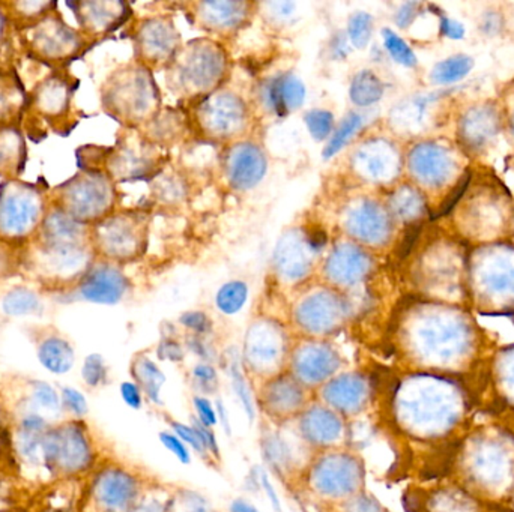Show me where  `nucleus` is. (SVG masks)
I'll use <instances>...</instances> for the list:
<instances>
[{
  "label": "nucleus",
  "mask_w": 514,
  "mask_h": 512,
  "mask_svg": "<svg viewBox=\"0 0 514 512\" xmlns=\"http://www.w3.org/2000/svg\"><path fill=\"white\" fill-rule=\"evenodd\" d=\"M359 127H361V118L358 114L352 113L350 116H348L340 127V130L336 132V136H334L332 140L329 141L328 148L325 149V158H331L334 154H337V152L346 145L348 140L358 131Z\"/></svg>",
  "instance_id": "19"
},
{
  "label": "nucleus",
  "mask_w": 514,
  "mask_h": 512,
  "mask_svg": "<svg viewBox=\"0 0 514 512\" xmlns=\"http://www.w3.org/2000/svg\"><path fill=\"white\" fill-rule=\"evenodd\" d=\"M296 368L307 380L319 382L336 370L337 362L336 357H334V355H331L328 350L313 348L304 353V356L298 361Z\"/></svg>",
  "instance_id": "10"
},
{
  "label": "nucleus",
  "mask_w": 514,
  "mask_h": 512,
  "mask_svg": "<svg viewBox=\"0 0 514 512\" xmlns=\"http://www.w3.org/2000/svg\"><path fill=\"white\" fill-rule=\"evenodd\" d=\"M230 512H257V509L243 500H234L230 505Z\"/></svg>",
  "instance_id": "38"
},
{
  "label": "nucleus",
  "mask_w": 514,
  "mask_h": 512,
  "mask_svg": "<svg viewBox=\"0 0 514 512\" xmlns=\"http://www.w3.org/2000/svg\"><path fill=\"white\" fill-rule=\"evenodd\" d=\"M230 179L237 188H251L265 173V158L260 150L243 146L234 152L230 161Z\"/></svg>",
  "instance_id": "5"
},
{
  "label": "nucleus",
  "mask_w": 514,
  "mask_h": 512,
  "mask_svg": "<svg viewBox=\"0 0 514 512\" xmlns=\"http://www.w3.org/2000/svg\"><path fill=\"white\" fill-rule=\"evenodd\" d=\"M194 407L197 410L198 419H200V422L205 427L209 428V427H214L216 424V421H219V418H216V410L212 407V404L209 403V400L202 398V397H196L194 398Z\"/></svg>",
  "instance_id": "28"
},
{
  "label": "nucleus",
  "mask_w": 514,
  "mask_h": 512,
  "mask_svg": "<svg viewBox=\"0 0 514 512\" xmlns=\"http://www.w3.org/2000/svg\"><path fill=\"white\" fill-rule=\"evenodd\" d=\"M247 299V285L243 283H229L216 294V305L224 314L238 312Z\"/></svg>",
  "instance_id": "16"
},
{
  "label": "nucleus",
  "mask_w": 514,
  "mask_h": 512,
  "mask_svg": "<svg viewBox=\"0 0 514 512\" xmlns=\"http://www.w3.org/2000/svg\"><path fill=\"white\" fill-rule=\"evenodd\" d=\"M63 404L68 407L69 412L74 413L77 416H85L87 413V403L85 395L78 392L74 388H63L62 391Z\"/></svg>",
  "instance_id": "25"
},
{
  "label": "nucleus",
  "mask_w": 514,
  "mask_h": 512,
  "mask_svg": "<svg viewBox=\"0 0 514 512\" xmlns=\"http://www.w3.org/2000/svg\"><path fill=\"white\" fill-rule=\"evenodd\" d=\"M33 388H35V391H33L35 398L40 401L41 406H44L45 409H58L59 407L58 394L49 383L35 382Z\"/></svg>",
  "instance_id": "27"
},
{
  "label": "nucleus",
  "mask_w": 514,
  "mask_h": 512,
  "mask_svg": "<svg viewBox=\"0 0 514 512\" xmlns=\"http://www.w3.org/2000/svg\"><path fill=\"white\" fill-rule=\"evenodd\" d=\"M262 485H264V490H265V493H266V496L269 497L271 503H273V506H274L275 512H282V505H280V499H278L277 493H275V490H274V487H273V484L269 482L268 476H266L265 473L262 475Z\"/></svg>",
  "instance_id": "36"
},
{
  "label": "nucleus",
  "mask_w": 514,
  "mask_h": 512,
  "mask_svg": "<svg viewBox=\"0 0 514 512\" xmlns=\"http://www.w3.org/2000/svg\"><path fill=\"white\" fill-rule=\"evenodd\" d=\"M2 308L8 316H27L40 308V298L32 290L14 289L5 296Z\"/></svg>",
  "instance_id": "13"
},
{
  "label": "nucleus",
  "mask_w": 514,
  "mask_h": 512,
  "mask_svg": "<svg viewBox=\"0 0 514 512\" xmlns=\"http://www.w3.org/2000/svg\"><path fill=\"white\" fill-rule=\"evenodd\" d=\"M474 68V59L468 55H456L440 60L431 71V82L440 86H448L463 80Z\"/></svg>",
  "instance_id": "11"
},
{
  "label": "nucleus",
  "mask_w": 514,
  "mask_h": 512,
  "mask_svg": "<svg viewBox=\"0 0 514 512\" xmlns=\"http://www.w3.org/2000/svg\"><path fill=\"white\" fill-rule=\"evenodd\" d=\"M40 215V200L27 190H12L0 199V231L22 236L31 231Z\"/></svg>",
  "instance_id": "1"
},
{
  "label": "nucleus",
  "mask_w": 514,
  "mask_h": 512,
  "mask_svg": "<svg viewBox=\"0 0 514 512\" xmlns=\"http://www.w3.org/2000/svg\"><path fill=\"white\" fill-rule=\"evenodd\" d=\"M160 440L162 442V445H164L169 449V451L178 458L180 463L189 464V461H191V457H189L188 449L185 448V445L182 443V440H180L178 436L171 434V433H161Z\"/></svg>",
  "instance_id": "26"
},
{
  "label": "nucleus",
  "mask_w": 514,
  "mask_h": 512,
  "mask_svg": "<svg viewBox=\"0 0 514 512\" xmlns=\"http://www.w3.org/2000/svg\"><path fill=\"white\" fill-rule=\"evenodd\" d=\"M382 92L384 87L381 82L370 71H364L352 86V100L359 105H368L376 103L382 96Z\"/></svg>",
  "instance_id": "14"
},
{
  "label": "nucleus",
  "mask_w": 514,
  "mask_h": 512,
  "mask_svg": "<svg viewBox=\"0 0 514 512\" xmlns=\"http://www.w3.org/2000/svg\"><path fill=\"white\" fill-rule=\"evenodd\" d=\"M382 35H384L385 47H386L388 53L391 55V58L397 62V64H400L406 68L417 67V64H418L417 56H415V53L412 51V48L399 37V35H395L390 29H385L382 32Z\"/></svg>",
  "instance_id": "17"
},
{
  "label": "nucleus",
  "mask_w": 514,
  "mask_h": 512,
  "mask_svg": "<svg viewBox=\"0 0 514 512\" xmlns=\"http://www.w3.org/2000/svg\"><path fill=\"white\" fill-rule=\"evenodd\" d=\"M357 226H358L357 231H361L363 229H366L363 231L364 238L366 236L367 238H376L379 233L382 231V229H381V215L364 209L363 212L358 213Z\"/></svg>",
  "instance_id": "24"
},
{
  "label": "nucleus",
  "mask_w": 514,
  "mask_h": 512,
  "mask_svg": "<svg viewBox=\"0 0 514 512\" xmlns=\"http://www.w3.org/2000/svg\"><path fill=\"white\" fill-rule=\"evenodd\" d=\"M307 125H309L311 136L316 140H323L328 137L332 128V114L328 112L314 110L307 114Z\"/></svg>",
  "instance_id": "22"
},
{
  "label": "nucleus",
  "mask_w": 514,
  "mask_h": 512,
  "mask_svg": "<svg viewBox=\"0 0 514 512\" xmlns=\"http://www.w3.org/2000/svg\"><path fill=\"white\" fill-rule=\"evenodd\" d=\"M65 197L72 218H92L104 209L108 190L101 179L86 177L71 182Z\"/></svg>",
  "instance_id": "2"
},
{
  "label": "nucleus",
  "mask_w": 514,
  "mask_h": 512,
  "mask_svg": "<svg viewBox=\"0 0 514 512\" xmlns=\"http://www.w3.org/2000/svg\"><path fill=\"white\" fill-rule=\"evenodd\" d=\"M38 41L41 42V47L47 53H62L67 46L72 42L71 33L65 30L63 26H54V28L44 29L38 33Z\"/></svg>",
  "instance_id": "18"
},
{
  "label": "nucleus",
  "mask_w": 514,
  "mask_h": 512,
  "mask_svg": "<svg viewBox=\"0 0 514 512\" xmlns=\"http://www.w3.org/2000/svg\"><path fill=\"white\" fill-rule=\"evenodd\" d=\"M304 86L291 74L275 78L269 87V100L278 114L296 110L304 101Z\"/></svg>",
  "instance_id": "7"
},
{
  "label": "nucleus",
  "mask_w": 514,
  "mask_h": 512,
  "mask_svg": "<svg viewBox=\"0 0 514 512\" xmlns=\"http://www.w3.org/2000/svg\"><path fill=\"white\" fill-rule=\"evenodd\" d=\"M42 100H44V107H49V110H53L51 107H60L63 101H65V92H63L62 87L51 86L49 89H45Z\"/></svg>",
  "instance_id": "34"
},
{
  "label": "nucleus",
  "mask_w": 514,
  "mask_h": 512,
  "mask_svg": "<svg viewBox=\"0 0 514 512\" xmlns=\"http://www.w3.org/2000/svg\"><path fill=\"white\" fill-rule=\"evenodd\" d=\"M349 35L352 42L355 44L358 48H363L367 46L372 35V19L367 14H357L349 24Z\"/></svg>",
  "instance_id": "21"
},
{
  "label": "nucleus",
  "mask_w": 514,
  "mask_h": 512,
  "mask_svg": "<svg viewBox=\"0 0 514 512\" xmlns=\"http://www.w3.org/2000/svg\"><path fill=\"white\" fill-rule=\"evenodd\" d=\"M440 35L449 39H463L465 38V28L462 23L456 20H451L448 17H440Z\"/></svg>",
  "instance_id": "31"
},
{
  "label": "nucleus",
  "mask_w": 514,
  "mask_h": 512,
  "mask_svg": "<svg viewBox=\"0 0 514 512\" xmlns=\"http://www.w3.org/2000/svg\"><path fill=\"white\" fill-rule=\"evenodd\" d=\"M135 377H137L139 382L149 395V398L153 400L155 403H160V388L161 385L164 383V374H162L157 365L151 362L149 359H142V361L135 367Z\"/></svg>",
  "instance_id": "15"
},
{
  "label": "nucleus",
  "mask_w": 514,
  "mask_h": 512,
  "mask_svg": "<svg viewBox=\"0 0 514 512\" xmlns=\"http://www.w3.org/2000/svg\"><path fill=\"white\" fill-rule=\"evenodd\" d=\"M44 452L49 463L59 464L60 461L69 469H77L86 463L89 448L85 437L77 430H67L62 433L58 431L56 434L45 439Z\"/></svg>",
  "instance_id": "4"
},
{
  "label": "nucleus",
  "mask_w": 514,
  "mask_h": 512,
  "mask_svg": "<svg viewBox=\"0 0 514 512\" xmlns=\"http://www.w3.org/2000/svg\"><path fill=\"white\" fill-rule=\"evenodd\" d=\"M121 397L128 407H131V409H140L142 407L140 388L135 383L123 382L121 385Z\"/></svg>",
  "instance_id": "30"
},
{
  "label": "nucleus",
  "mask_w": 514,
  "mask_h": 512,
  "mask_svg": "<svg viewBox=\"0 0 514 512\" xmlns=\"http://www.w3.org/2000/svg\"><path fill=\"white\" fill-rule=\"evenodd\" d=\"M182 321L185 323L187 326L194 328V329L200 330V332H203V330L206 329V326H207L206 319L202 316V314H198V312H197V314H196V312L188 314V316H185V317L182 319Z\"/></svg>",
  "instance_id": "37"
},
{
  "label": "nucleus",
  "mask_w": 514,
  "mask_h": 512,
  "mask_svg": "<svg viewBox=\"0 0 514 512\" xmlns=\"http://www.w3.org/2000/svg\"><path fill=\"white\" fill-rule=\"evenodd\" d=\"M81 377L90 388H96V386L105 382L107 368L101 355L94 353L85 359L83 368H81Z\"/></svg>",
  "instance_id": "20"
},
{
  "label": "nucleus",
  "mask_w": 514,
  "mask_h": 512,
  "mask_svg": "<svg viewBox=\"0 0 514 512\" xmlns=\"http://www.w3.org/2000/svg\"><path fill=\"white\" fill-rule=\"evenodd\" d=\"M193 427L197 431L198 437H200L202 440L205 451L207 449V451H211L215 457H219V445H216V440H215V436L212 434V431L207 427H205L202 422H194Z\"/></svg>",
  "instance_id": "32"
},
{
  "label": "nucleus",
  "mask_w": 514,
  "mask_h": 512,
  "mask_svg": "<svg viewBox=\"0 0 514 512\" xmlns=\"http://www.w3.org/2000/svg\"><path fill=\"white\" fill-rule=\"evenodd\" d=\"M417 3H408L404 5L402 10L397 14V23H399L400 28H406L409 26V23L415 19V14H417Z\"/></svg>",
  "instance_id": "35"
},
{
  "label": "nucleus",
  "mask_w": 514,
  "mask_h": 512,
  "mask_svg": "<svg viewBox=\"0 0 514 512\" xmlns=\"http://www.w3.org/2000/svg\"><path fill=\"white\" fill-rule=\"evenodd\" d=\"M230 376H232L233 389H234V392H237L238 398L241 400L243 410H246V413H247V416L250 418V421H252V418H255V407H252V403H251V397H250L246 379H243V376L239 371L238 365H232Z\"/></svg>",
  "instance_id": "23"
},
{
  "label": "nucleus",
  "mask_w": 514,
  "mask_h": 512,
  "mask_svg": "<svg viewBox=\"0 0 514 512\" xmlns=\"http://www.w3.org/2000/svg\"><path fill=\"white\" fill-rule=\"evenodd\" d=\"M171 427L175 428L178 437L180 440H182V442H185L188 445H191L197 452H200V454L205 452V448H203L202 440H200V437H198V434H197V431L194 430V427L182 425V424H179V422H173V424H171Z\"/></svg>",
  "instance_id": "29"
},
{
  "label": "nucleus",
  "mask_w": 514,
  "mask_h": 512,
  "mask_svg": "<svg viewBox=\"0 0 514 512\" xmlns=\"http://www.w3.org/2000/svg\"><path fill=\"white\" fill-rule=\"evenodd\" d=\"M38 359L47 371L53 374H65L74 365V350L63 338L50 337L41 343Z\"/></svg>",
  "instance_id": "8"
},
{
  "label": "nucleus",
  "mask_w": 514,
  "mask_h": 512,
  "mask_svg": "<svg viewBox=\"0 0 514 512\" xmlns=\"http://www.w3.org/2000/svg\"><path fill=\"white\" fill-rule=\"evenodd\" d=\"M196 380H198L202 386L205 388H212V386L216 383V373L212 367L209 365H197L193 371Z\"/></svg>",
  "instance_id": "33"
},
{
  "label": "nucleus",
  "mask_w": 514,
  "mask_h": 512,
  "mask_svg": "<svg viewBox=\"0 0 514 512\" xmlns=\"http://www.w3.org/2000/svg\"><path fill=\"white\" fill-rule=\"evenodd\" d=\"M135 494L134 481L128 475L112 472L104 475L98 484V496L108 508H123Z\"/></svg>",
  "instance_id": "6"
},
{
  "label": "nucleus",
  "mask_w": 514,
  "mask_h": 512,
  "mask_svg": "<svg viewBox=\"0 0 514 512\" xmlns=\"http://www.w3.org/2000/svg\"><path fill=\"white\" fill-rule=\"evenodd\" d=\"M361 383L355 377H340L339 380L332 382L327 389V400L334 406L343 409L355 407L361 397Z\"/></svg>",
  "instance_id": "12"
},
{
  "label": "nucleus",
  "mask_w": 514,
  "mask_h": 512,
  "mask_svg": "<svg viewBox=\"0 0 514 512\" xmlns=\"http://www.w3.org/2000/svg\"><path fill=\"white\" fill-rule=\"evenodd\" d=\"M125 290L126 281L123 275L108 266L94 269L80 287V293L86 301L105 305L119 302Z\"/></svg>",
  "instance_id": "3"
},
{
  "label": "nucleus",
  "mask_w": 514,
  "mask_h": 512,
  "mask_svg": "<svg viewBox=\"0 0 514 512\" xmlns=\"http://www.w3.org/2000/svg\"><path fill=\"white\" fill-rule=\"evenodd\" d=\"M44 236L47 247L77 245L80 226L71 215L56 211L50 213L44 222Z\"/></svg>",
  "instance_id": "9"
}]
</instances>
